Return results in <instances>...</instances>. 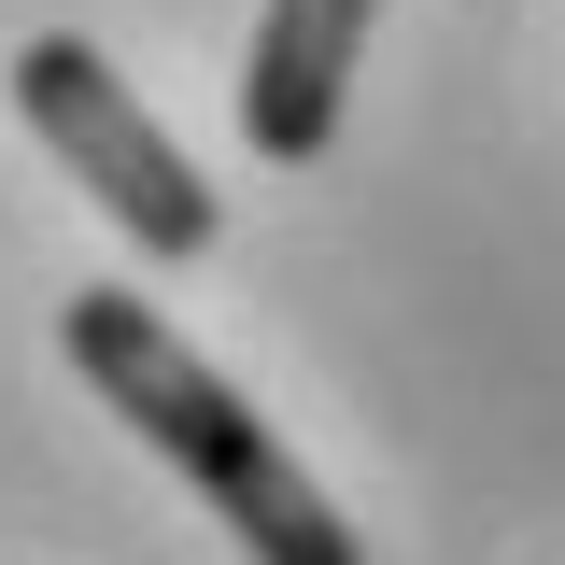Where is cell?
Here are the masks:
<instances>
[{
	"mask_svg": "<svg viewBox=\"0 0 565 565\" xmlns=\"http://www.w3.org/2000/svg\"><path fill=\"white\" fill-rule=\"evenodd\" d=\"M367 14H382V0H269V14H255V57H241V141H255L269 170H311V156L340 141Z\"/></svg>",
	"mask_w": 565,
	"mask_h": 565,
	"instance_id": "obj_3",
	"label": "cell"
},
{
	"mask_svg": "<svg viewBox=\"0 0 565 565\" xmlns=\"http://www.w3.org/2000/svg\"><path fill=\"white\" fill-rule=\"evenodd\" d=\"M14 114L43 128V156H57L85 199L128 226L156 269H199L212 226H226V199H212L199 170H184V141L141 114L128 85H114V57L85 43V29H43V43H14Z\"/></svg>",
	"mask_w": 565,
	"mask_h": 565,
	"instance_id": "obj_2",
	"label": "cell"
},
{
	"mask_svg": "<svg viewBox=\"0 0 565 565\" xmlns=\"http://www.w3.org/2000/svg\"><path fill=\"white\" fill-rule=\"evenodd\" d=\"M57 353L114 396V424H128V438L199 494L255 565H367V552H353V523L311 494V467L255 424V396H241V382H226V367H212L156 297H128V282L57 297Z\"/></svg>",
	"mask_w": 565,
	"mask_h": 565,
	"instance_id": "obj_1",
	"label": "cell"
}]
</instances>
